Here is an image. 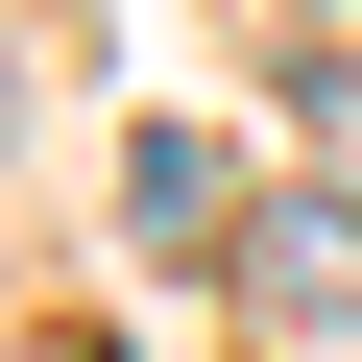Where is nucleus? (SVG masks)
Masks as SVG:
<instances>
[{"mask_svg": "<svg viewBox=\"0 0 362 362\" xmlns=\"http://www.w3.org/2000/svg\"><path fill=\"white\" fill-rule=\"evenodd\" d=\"M242 314H266V338H362V218H338V194H266V218H242Z\"/></svg>", "mask_w": 362, "mask_h": 362, "instance_id": "nucleus-1", "label": "nucleus"}, {"mask_svg": "<svg viewBox=\"0 0 362 362\" xmlns=\"http://www.w3.org/2000/svg\"><path fill=\"white\" fill-rule=\"evenodd\" d=\"M121 218H145V242H194V218H218V145H194V121H145V145H121Z\"/></svg>", "mask_w": 362, "mask_h": 362, "instance_id": "nucleus-2", "label": "nucleus"}]
</instances>
